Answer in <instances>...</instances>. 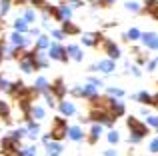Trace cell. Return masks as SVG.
Instances as JSON below:
<instances>
[{
    "label": "cell",
    "mask_w": 158,
    "mask_h": 156,
    "mask_svg": "<svg viewBox=\"0 0 158 156\" xmlns=\"http://www.w3.org/2000/svg\"><path fill=\"white\" fill-rule=\"evenodd\" d=\"M64 132H66V122L62 120V118H56V120H54V130H52L50 138H56V140H60V138L64 136Z\"/></svg>",
    "instance_id": "obj_1"
},
{
    "label": "cell",
    "mask_w": 158,
    "mask_h": 156,
    "mask_svg": "<svg viewBox=\"0 0 158 156\" xmlns=\"http://www.w3.org/2000/svg\"><path fill=\"white\" fill-rule=\"evenodd\" d=\"M128 126H130V128H132V130H134V132H136L134 136H138V138L142 136L144 132H146V128H144V126L140 124L138 120H134V118H128Z\"/></svg>",
    "instance_id": "obj_2"
},
{
    "label": "cell",
    "mask_w": 158,
    "mask_h": 156,
    "mask_svg": "<svg viewBox=\"0 0 158 156\" xmlns=\"http://www.w3.org/2000/svg\"><path fill=\"white\" fill-rule=\"evenodd\" d=\"M50 56H52V58H58V60H66V58H68L60 46H52L50 48Z\"/></svg>",
    "instance_id": "obj_3"
},
{
    "label": "cell",
    "mask_w": 158,
    "mask_h": 156,
    "mask_svg": "<svg viewBox=\"0 0 158 156\" xmlns=\"http://www.w3.org/2000/svg\"><path fill=\"white\" fill-rule=\"evenodd\" d=\"M0 116L4 118V122H10V110L6 102H0Z\"/></svg>",
    "instance_id": "obj_4"
},
{
    "label": "cell",
    "mask_w": 158,
    "mask_h": 156,
    "mask_svg": "<svg viewBox=\"0 0 158 156\" xmlns=\"http://www.w3.org/2000/svg\"><path fill=\"white\" fill-rule=\"evenodd\" d=\"M12 42H14L16 46H22V44L26 42V38H24V36L20 34V32H16V34H12Z\"/></svg>",
    "instance_id": "obj_5"
},
{
    "label": "cell",
    "mask_w": 158,
    "mask_h": 156,
    "mask_svg": "<svg viewBox=\"0 0 158 156\" xmlns=\"http://www.w3.org/2000/svg\"><path fill=\"white\" fill-rule=\"evenodd\" d=\"M60 110H62L64 114H72V112H74V106L70 104V102H62V104H60Z\"/></svg>",
    "instance_id": "obj_6"
},
{
    "label": "cell",
    "mask_w": 158,
    "mask_h": 156,
    "mask_svg": "<svg viewBox=\"0 0 158 156\" xmlns=\"http://www.w3.org/2000/svg\"><path fill=\"white\" fill-rule=\"evenodd\" d=\"M98 68H100V70H104V72H110L112 68H114V64H112L110 60H104V62H100V64H98Z\"/></svg>",
    "instance_id": "obj_7"
},
{
    "label": "cell",
    "mask_w": 158,
    "mask_h": 156,
    "mask_svg": "<svg viewBox=\"0 0 158 156\" xmlns=\"http://www.w3.org/2000/svg\"><path fill=\"white\" fill-rule=\"evenodd\" d=\"M64 32H66V34H76V32H78V26H74V24L66 22V24H64Z\"/></svg>",
    "instance_id": "obj_8"
},
{
    "label": "cell",
    "mask_w": 158,
    "mask_h": 156,
    "mask_svg": "<svg viewBox=\"0 0 158 156\" xmlns=\"http://www.w3.org/2000/svg\"><path fill=\"white\" fill-rule=\"evenodd\" d=\"M144 42H146L148 46H156L158 40H156V36H154V34H146V36H144Z\"/></svg>",
    "instance_id": "obj_9"
},
{
    "label": "cell",
    "mask_w": 158,
    "mask_h": 156,
    "mask_svg": "<svg viewBox=\"0 0 158 156\" xmlns=\"http://www.w3.org/2000/svg\"><path fill=\"white\" fill-rule=\"evenodd\" d=\"M54 92H56L58 96H62V94H64V86H62V80H56V82H54Z\"/></svg>",
    "instance_id": "obj_10"
},
{
    "label": "cell",
    "mask_w": 158,
    "mask_h": 156,
    "mask_svg": "<svg viewBox=\"0 0 158 156\" xmlns=\"http://www.w3.org/2000/svg\"><path fill=\"white\" fill-rule=\"evenodd\" d=\"M48 154H50V156H58V154H60V144H50V146H48Z\"/></svg>",
    "instance_id": "obj_11"
},
{
    "label": "cell",
    "mask_w": 158,
    "mask_h": 156,
    "mask_svg": "<svg viewBox=\"0 0 158 156\" xmlns=\"http://www.w3.org/2000/svg\"><path fill=\"white\" fill-rule=\"evenodd\" d=\"M14 28L18 32H24V30H26V20H16V22H14Z\"/></svg>",
    "instance_id": "obj_12"
},
{
    "label": "cell",
    "mask_w": 158,
    "mask_h": 156,
    "mask_svg": "<svg viewBox=\"0 0 158 156\" xmlns=\"http://www.w3.org/2000/svg\"><path fill=\"white\" fill-rule=\"evenodd\" d=\"M70 138H74V140H80V138H82L80 128H70Z\"/></svg>",
    "instance_id": "obj_13"
},
{
    "label": "cell",
    "mask_w": 158,
    "mask_h": 156,
    "mask_svg": "<svg viewBox=\"0 0 158 156\" xmlns=\"http://www.w3.org/2000/svg\"><path fill=\"white\" fill-rule=\"evenodd\" d=\"M98 136H100V126H94V128H92V136H90V142H96Z\"/></svg>",
    "instance_id": "obj_14"
},
{
    "label": "cell",
    "mask_w": 158,
    "mask_h": 156,
    "mask_svg": "<svg viewBox=\"0 0 158 156\" xmlns=\"http://www.w3.org/2000/svg\"><path fill=\"white\" fill-rule=\"evenodd\" d=\"M68 52L74 56V58H82V54L78 52V48H76V46H70V48H68Z\"/></svg>",
    "instance_id": "obj_15"
},
{
    "label": "cell",
    "mask_w": 158,
    "mask_h": 156,
    "mask_svg": "<svg viewBox=\"0 0 158 156\" xmlns=\"http://www.w3.org/2000/svg\"><path fill=\"white\" fill-rule=\"evenodd\" d=\"M8 2H10V0H2V4H0V14H6L8 12Z\"/></svg>",
    "instance_id": "obj_16"
},
{
    "label": "cell",
    "mask_w": 158,
    "mask_h": 156,
    "mask_svg": "<svg viewBox=\"0 0 158 156\" xmlns=\"http://www.w3.org/2000/svg\"><path fill=\"white\" fill-rule=\"evenodd\" d=\"M36 88H38V90H46V80H44V78H40V80L36 82Z\"/></svg>",
    "instance_id": "obj_17"
},
{
    "label": "cell",
    "mask_w": 158,
    "mask_h": 156,
    "mask_svg": "<svg viewBox=\"0 0 158 156\" xmlns=\"http://www.w3.org/2000/svg\"><path fill=\"white\" fill-rule=\"evenodd\" d=\"M126 38H130V40H134V38H138V30H130L126 34Z\"/></svg>",
    "instance_id": "obj_18"
},
{
    "label": "cell",
    "mask_w": 158,
    "mask_h": 156,
    "mask_svg": "<svg viewBox=\"0 0 158 156\" xmlns=\"http://www.w3.org/2000/svg\"><path fill=\"white\" fill-rule=\"evenodd\" d=\"M32 114H36V118H42L44 116V110L42 108H34V110H32Z\"/></svg>",
    "instance_id": "obj_19"
},
{
    "label": "cell",
    "mask_w": 158,
    "mask_h": 156,
    "mask_svg": "<svg viewBox=\"0 0 158 156\" xmlns=\"http://www.w3.org/2000/svg\"><path fill=\"white\" fill-rule=\"evenodd\" d=\"M32 18H34V12H32V10H26V22H30Z\"/></svg>",
    "instance_id": "obj_20"
},
{
    "label": "cell",
    "mask_w": 158,
    "mask_h": 156,
    "mask_svg": "<svg viewBox=\"0 0 158 156\" xmlns=\"http://www.w3.org/2000/svg\"><path fill=\"white\" fill-rule=\"evenodd\" d=\"M46 44H48V40H46V38H40V40H38V46H40V48H44Z\"/></svg>",
    "instance_id": "obj_21"
},
{
    "label": "cell",
    "mask_w": 158,
    "mask_h": 156,
    "mask_svg": "<svg viewBox=\"0 0 158 156\" xmlns=\"http://www.w3.org/2000/svg\"><path fill=\"white\" fill-rule=\"evenodd\" d=\"M108 138H110V142H118V134H116V132H112Z\"/></svg>",
    "instance_id": "obj_22"
},
{
    "label": "cell",
    "mask_w": 158,
    "mask_h": 156,
    "mask_svg": "<svg viewBox=\"0 0 158 156\" xmlns=\"http://www.w3.org/2000/svg\"><path fill=\"white\" fill-rule=\"evenodd\" d=\"M34 6H44V0H30Z\"/></svg>",
    "instance_id": "obj_23"
},
{
    "label": "cell",
    "mask_w": 158,
    "mask_h": 156,
    "mask_svg": "<svg viewBox=\"0 0 158 156\" xmlns=\"http://www.w3.org/2000/svg\"><path fill=\"white\" fill-rule=\"evenodd\" d=\"M150 150H154V152H158V140H154V142L150 144Z\"/></svg>",
    "instance_id": "obj_24"
},
{
    "label": "cell",
    "mask_w": 158,
    "mask_h": 156,
    "mask_svg": "<svg viewBox=\"0 0 158 156\" xmlns=\"http://www.w3.org/2000/svg\"><path fill=\"white\" fill-rule=\"evenodd\" d=\"M2 28H4V20L0 18V30H2Z\"/></svg>",
    "instance_id": "obj_25"
},
{
    "label": "cell",
    "mask_w": 158,
    "mask_h": 156,
    "mask_svg": "<svg viewBox=\"0 0 158 156\" xmlns=\"http://www.w3.org/2000/svg\"><path fill=\"white\" fill-rule=\"evenodd\" d=\"M106 156H112V152H108V154H106Z\"/></svg>",
    "instance_id": "obj_26"
}]
</instances>
